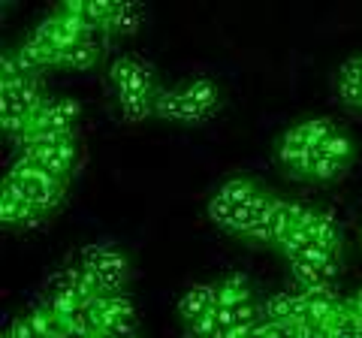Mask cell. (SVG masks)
I'll use <instances>...</instances> for the list:
<instances>
[{
    "label": "cell",
    "mask_w": 362,
    "mask_h": 338,
    "mask_svg": "<svg viewBox=\"0 0 362 338\" xmlns=\"http://www.w3.org/2000/svg\"><path fill=\"white\" fill-rule=\"evenodd\" d=\"M302 308H305V293H278V296L266 299L263 317L281 326H293L302 323Z\"/></svg>",
    "instance_id": "obj_12"
},
{
    "label": "cell",
    "mask_w": 362,
    "mask_h": 338,
    "mask_svg": "<svg viewBox=\"0 0 362 338\" xmlns=\"http://www.w3.org/2000/svg\"><path fill=\"white\" fill-rule=\"evenodd\" d=\"M293 278L302 284V290H317V287H329L332 281L338 278V266H311V263H290Z\"/></svg>",
    "instance_id": "obj_17"
},
{
    "label": "cell",
    "mask_w": 362,
    "mask_h": 338,
    "mask_svg": "<svg viewBox=\"0 0 362 338\" xmlns=\"http://www.w3.org/2000/svg\"><path fill=\"white\" fill-rule=\"evenodd\" d=\"M64 338H97V335H88V332H64Z\"/></svg>",
    "instance_id": "obj_26"
},
{
    "label": "cell",
    "mask_w": 362,
    "mask_h": 338,
    "mask_svg": "<svg viewBox=\"0 0 362 338\" xmlns=\"http://www.w3.org/2000/svg\"><path fill=\"white\" fill-rule=\"evenodd\" d=\"M350 308H354L356 314H362V290L354 293V299H350Z\"/></svg>",
    "instance_id": "obj_25"
},
{
    "label": "cell",
    "mask_w": 362,
    "mask_h": 338,
    "mask_svg": "<svg viewBox=\"0 0 362 338\" xmlns=\"http://www.w3.org/2000/svg\"><path fill=\"white\" fill-rule=\"evenodd\" d=\"M100 58V46L94 40H82L76 46L64 49L61 58H58V66H70V70H90Z\"/></svg>",
    "instance_id": "obj_18"
},
{
    "label": "cell",
    "mask_w": 362,
    "mask_h": 338,
    "mask_svg": "<svg viewBox=\"0 0 362 338\" xmlns=\"http://www.w3.org/2000/svg\"><path fill=\"white\" fill-rule=\"evenodd\" d=\"M28 157V161H33L45 175H52L54 182L66 185L73 175V169L78 163V145H66V148H58V151H30V154H21Z\"/></svg>",
    "instance_id": "obj_9"
},
{
    "label": "cell",
    "mask_w": 362,
    "mask_h": 338,
    "mask_svg": "<svg viewBox=\"0 0 362 338\" xmlns=\"http://www.w3.org/2000/svg\"><path fill=\"white\" fill-rule=\"evenodd\" d=\"M257 190H259V185L247 175H235V178H230V182H223L218 187V194L209 199V218L218 223L221 230H226V223H230V218L235 215V209L251 199Z\"/></svg>",
    "instance_id": "obj_3"
},
{
    "label": "cell",
    "mask_w": 362,
    "mask_h": 338,
    "mask_svg": "<svg viewBox=\"0 0 362 338\" xmlns=\"http://www.w3.org/2000/svg\"><path fill=\"white\" fill-rule=\"evenodd\" d=\"M42 293H45L42 302L58 299V296H70V293H78V266H66V269H61V272L49 275Z\"/></svg>",
    "instance_id": "obj_20"
},
{
    "label": "cell",
    "mask_w": 362,
    "mask_h": 338,
    "mask_svg": "<svg viewBox=\"0 0 362 338\" xmlns=\"http://www.w3.org/2000/svg\"><path fill=\"white\" fill-rule=\"evenodd\" d=\"M344 163L332 161V157L320 154L317 148H311L308 154L302 157V161H296L293 166H287V173L293 178H302V182H314V185H332L338 182V178L344 175Z\"/></svg>",
    "instance_id": "obj_6"
},
{
    "label": "cell",
    "mask_w": 362,
    "mask_h": 338,
    "mask_svg": "<svg viewBox=\"0 0 362 338\" xmlns=\"http://www.w3.org/2000/svg\"><path fill=\"white\" fill-rule=\"evenodd\" d=\"M127 73H130V58H115V61H112V66H109V85L118 91L121 82L127 78Z\"/></svg>",
    "instance_id": "obj_23"
},
{
    "label": "cell",
    "mask_w": 362,
    "mask_h": 338,
    "mask_svg": "<svg viewBox=\"0 0 362 338\" xmlns=\"http://www.w3.org/2000/svg\"><path fill=\"white\" fill-rule=\"evenodd\" d=\"M335 94L347 109L362 112V54H354V58H347L341 66H338Z\"/></svg>",
    "instance_id": "obj_10"
},
{
    "label": "cell",
    "mask_w": 362,
    "mask_h": 338,
    "mask_svg": "<svg viewBox=\"0 0 362 338\" xmlns=\"http://www.w3.org/2000/svg\"><path fill=\"white\" fill-rule=\"evenodd\" d=\"M305 223H308V233H311L314 245H320V247H326V251L341 257V230H338V223L332 221V215H326V211L308 206Z\"/></svg>",
    "instance_id": "obj_11"
},
{
    "label": "cell",
    "mask_w": 362,
    "mask_h": 338,
    "mask_svg": "<svg viewBox=\"0 0 362 338\" xmlns=\"http://www.w3.org/2000/svg\"><path fill=\"white\" fill-rule=\"evenodd\" d=\"M54 106H58V112H61V115H64V118H66V121H70L73 127H76V121H78V112H82V109H78V103H76V100H73V97H54Z\"/></svg>",
    "instance_id": "obj_24"
},
{
    "label": "cell",
    "mask_w": 362,
    "mask_h": 338,
    "mask_svg": "<svg viewBox=\"0 0 362 338\" xmlns=\"http://www.w3.org/2000/svg\"><path fill=\"white\" fill-rule=\"evenodd\" d=\"M247 299H254V287L242 272H233L218 281V308H235Z\"/></svg>",
    "instance_id": "obj_14"
},
{
    "label": "cell",
    "mask_w": 362,
    "mask_h": 338,
    "mask_svg": "<svg viewBox=\"0 0 362 338\" xmlns=\"http://www.w3.org/2000/svg\"><path fill=\"white\" fill-rule=\"evenodd\" d=\"M275 202H278V197L272 194V190H263V187H259L251 199L242 202V206L235 209V215L230 218V223H226V233L242 235V239H245L247 233H251L254 227H259V223H263V221L272 215Z\"/></svg>",
    "instance_id": "obj_5"
},
{
    "label": "cell",
    "mask_w": 362,
    "mask_h": 338,
    "mask_svg": "<svg viewBox=\"0 0 362 338\" xmlns=\"http://www.w3.org/2000/svg\"><path fill=\"white\" fill-rule=\"evenodd\" d=\"M145 25V6L133 0H118V13L112 16L106 33L109 37H133Z\"/></svg>",
    "instance_id": "obj_13"
},
{
    "label": "cell",
    "mask_w": 362,
    "mask_h": 338,
    "mask_svg": "<svg viewBox=\"0 0 362 338\" xmlns=\"http://www.w3.org/2000/svg\"><path fill=\"white\" fill-rule=\"evenodd\" d=\"M40 218L42 211L30 206L9 178H4V187H0V221H4V227H33Z\"/></svg>",
    "instance_id": "obj_7"
},
{
    "label": "cell",
    "mask_w": 362,
    "mask_h": 338,
    "mask_svg": "<svg viewBox=\"0 0 362 338\" xmlns=\"http://www.w3.org/2000/svg\"><path fill=\"white\" fill-rule=\"evenodd\" d=\"M6 178L21 190V197H25L30 206H37L42 211V215H49V211H54L64 202L66 185L54 182L52 175H45L37 163L28 161V157H18V161L9 166Z\"/></svg>",
    "instance_id": "obj_1"
},
{
    "label": "cell",
    "mask_w": 362,
    "mask_h": 338,
    "mask_svg": "<svg viewBox=\"0 0 362 338\" xmlns=\"http://www.w3.org/2000/svg\"><path fill=\"white\" fill-rule=\"evenodd\" d=\"M299 130L305 133V139L311 142V148H317V145L335 130V124L329 118H308V121H299Z\"/></svg>",
    "instance_id": "obj_22"
},
{
    "label": "cell",
    "mask_w": 362,
    "mask_h": 338,
    "mask_svg": "<svg viewBox=\"0 0 362 338\" xmlns=\"http://www.w3.org/2000/svg\"><path fill=\"white\" fill-rule=\"evenodd\" d=\"M82 266L94 269V272L103 278L106 293H121L124 284H127V275H130L127 254H124L121 247H115V245H106V242L85 245L82 247Z\"/></svg>",
    "instance_id": "obj_2"
},
{
    "label": "cell",
    "mask_w": 362,
    "mask_h": 338,
    "mask_svg": "<svg viewBox=\"0 0 362 338\" xmlns=\"http://www.w3.org/2000/svg\"><path fill=\"white\" fill-rule=\"evenodd\" d=\"M338 260L341 257L338 254H332V251H326V247H320V245H305L299 254H293L290 257V263H311V266H323V269H329V266H338Z\"/></svg>",
    "instance_id": "obj_21"
},
{
    "label": "cell",
    "mask_w": 362,
    "mask_h": 338,
    "mask_svg": "<svg viewBox=\"0 0 362 338\" xmlns=\"http://www.w3.org/2000/svg\"><path fill=\"white\" fill-rule=\"evenodd\" d=\"M308 151H311V142L305 139V133L299 130V124H293L290 130H284V136H281V142H278V161L284 163V169L293 166L296 161H302Z\"/></svg>",
    "instance_id": "obj_16"
},
{
    "label": "cell",
    "mask_w": 362,
    "mask_h": 338,
    "mask_svg": "<svg viewBox=\"0 0 362 338\" xmlns=\"http://www.w3.org/2000/svg\"><path fill=\"white\" fill-rule=\"evenodd\" d=\"M154 115L163 121H175V124H202L211 112L190 103L181 88H160V94L154 100Z\"/></svg>",
    "instance_id": "obj_4"
},
{
    "label": "cell",
    "mask_w": 362,
    "mask_h": 338,
    "mask_svg": "<svg viewBox=\"0 0 362 338\" xmlns=\"http://www.w3.org/2000/svg\"><path fill=\"white\" fill-rule=\"evenodd\" d=\"M214 308H218V281H214V284H194L175 305L178 317L185 326L197 323L199 317H206V314L214 311Z\"/></svg>",
    "instance_id": "obj_8"
},
{
    "label": "cell",
    "mask_w": 362,
    "mask_h": 338,
    "mask_svg": "<svg viewBox=\"0 0 362 338\" xmlns=\"http://www.w3.org/2000/svg\"><path fill=\"white\" fill-rule=\"evenodd\" d=\"M181 91H185V97L190 100V103H197L199 109H206V112H214V109H218V103H221V88L209 76L190 78V82L181 85Z\"/></svg>",
    "instance_id": "obj_15"
},
{
    "label": "cell",
    "mask_w": 362,
    "mask_h": 338,
    "mask_svg": "<svg viewBox=\"0 0 362 338\" xmlns=\"http://www.w3.org/2000/svg\"><path fill=\"white\" fill-rule=\"evenodd\" d=\"M317 151L326 154V157H332V161H338V163H344V166L354 163V154H356L354 139H350L344 130H338V127H335L320 145H317Z\"/></svg>",
    "instance_id": "obj_19"
}]
</instances>
